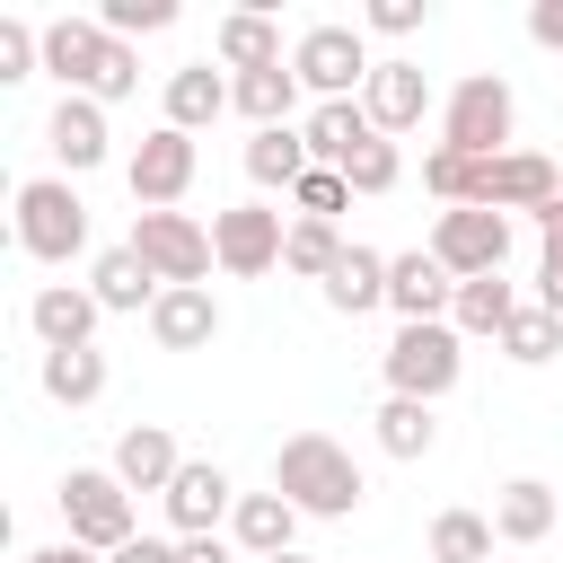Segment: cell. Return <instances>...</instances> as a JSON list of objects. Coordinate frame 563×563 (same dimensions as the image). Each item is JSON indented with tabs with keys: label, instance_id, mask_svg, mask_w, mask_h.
I'll return each instance as SVG.
<instances>
[{
	"label": "cell",
	"instance_id": "cell-1",
	"mask_svg": "<svg viewBox=\"0 0 563 563\" xmlns=\"http://www.w3.org/2000/svg\"><path fill=\"white\" fill-rule=\"evenodd\" d=\"M273 493H282L299 519H352L369 484H361L352 449H334L325 431H290V440L273 449Z\"/></svg>",
	"mask_w": 563,
	"mask_h": 563
},
{
	"label": "cell",
	"instance_id": "cell-2",
	"mask_svg": "<svg viewBox=\"0 0 563 563\" xmlns=\"http://www.w3.org/2000/svg\"><path fill=\"white\" fill-rule=\"evenodd\" d=\"M44 70L62 79V97H97V106H114V97L141 88L132 44L106 35L97 18H53V26H44Z\"/></svg>",
	"mask_w": 563,
	"mask_h": 563
},
{
	"label": "cell",
	"instance_id": "cell-3",
	"mask_svg": "<svg viewBox=\"0 0 563 563\" xmlns=\"http://www.w3.org/2000/svg\"><path fill=\"white\" fill-rule=\"evenodd\" d=\"M510 123H519V97L501 70H466L440 106V150H466V158H501L510 150Z\"/></svg>",
	"mask_w": 563,
	"mask_h": 563
},
{
	"label": "cell",
	"instance_id": "cell-4",
	"mask_svg": "<svg viewBox=\"0 0 563 563\" xmlns=\"http://www.w3.org/2000/svg\"><path fill=\"white\" fill-rule=\"evenodd\" d=\"M62 519H70V545L88 554H123L132 545V493L114 466H70L62 475Z\"/></svg>",
	"mask_w": 563,
	"mask_h": 563
},
{
	"label": "cell",
	"instance_id": "cell-5",
	"mask_svg": "<svg viewBox=\"0 0 563 563\" xmlns=\"http://www.w3.org/2000/svg\"><path fill=\"white\" fill-rule=\"evenodd\" d=\"M18 246L35 264H70L88 246V202L70 194V176H35L18 185Z\"/></svg>",
	"mask_w": 563,
	"mask_h": 563
},
{
	"label": "cell",
	"instance_id": "cell-6",
	"mask_svg": "<svg viewBox=\"0 0 563 563\" xmlns=\"http://www.w3.org/2000/svg\"><path fill=\"white\" fill-rule=\"evenodd\" d=\"M457 343H466L457 325H396V343H387V396L440 405V396L457 387V369H466Z\"/></svg>",
	"mask_w": 563,
	"mask_h": 563
},
{
	"label": "cell",
	"instance_id": "cell-7",
	"mask_svg": "<svg viewBox=\"0 0 563 563\" xmlns=\"http://www.w3.org/2000/svg\"><path fill=\"white\" fill-rule=\"evenodd\" d=\"M290 70H299V88H308L317 106H343L352 88H369L378 62H369L361 26H334V18H325V26H308V35L290 44Z\"/></svg>",
	"mask_w": 563,
	"mask_h": 563
},
{
	"label": "cell",
	"instance_id": "cell-8",
	"mask_svg": "<svg viewBox=\"0 0 563 563\" xmlns=\"http://www.w3.org/2000/svg\"><path fill=\"white\" fill-rule=\"evenodd\" d=\"M132 255H141L167 290H202V273L220 264V255H211V229L185 220V211H141V220H132Z\"/></svg>",
	"mask_w": 563,
	"mask_h": 563
},
{
	"label": "cell",
	"instance_id": "cell-9",
	"mask_svg": "<svg viewBox=\"0 0 563 563\" xmlns=\"http://www.w3.org/2000/svg\"><path fill=\"white\" fill-rule=\"evenodd\" d=\"M431 255H440L457 282H484V273H501V255H510V211H484V202H457V211H440V220H431Z\"/></svg>",
	"mask_w": 563,
	"mask_h": 563
},
{
	"label": "cell",
	"instance_id": "cell-10",
	"mask_svg": "<svg viewBox=\"0 0 563 563\" xmlns=\"http://www.w3.org/2000/svg\"><path fill=\"white\" fill-rule=\"evenodd\" d=\"M554 185H563V167H554L545 150H501V158L475 167V202H484V211H528V220H537V211L554 202Z\"/></svg>",
	"mask_w": 563,
	"mask_h": 563
},
{
	"label": "cell",
	"instance_id": "cell-11",
	"mask_svg": "<svg viewBox=\"0 0 563 563\" xmlns=\"http://www.w3.org/2000/svg\"><path fill=\"white\" fill-rule=\"evenodd\" d=\"M282 238H290V220L264 211V202H238V211L211 220V255H220V273H238V282L273 273V264H282Z\"/></svg>",
	"mask_w": 563,
	"mask_h": 563
},
{
	"label": "cell",
	"instance_id": "cell-12",
	"mask_svg": "<svg viewBox=\"0 0 563 563\" xmlns=\"http://www.w3.org/2000/svg\"><path fill=\"white\" fill-rule=\"evenodd\" d=\"M132 202L141 211H176L185 202V185H194V132H176V123H158L141 150H132Z\"/></svg>",
	"mask_w": 563,
	"mask_h": 563
},
{
	"label": "cell",
	"instance_id": "cell-13",
	"mask_svg": "<svg viewBox=\"0 0 563 563\" xmlns=\"http://www.w3.org/2000/svg\"><path fill=\"white\" fill-rule=\"evenodd\" d=\"M387 308H396L405 325H449V308H457V273H449L431 246L387 255Z\"/></svg>",
	"mask_w": 563,
	"mask_h": 563
},
{
	"label": "cell",
	"instance_id": "cell-14",
	"mask_svg": "<svg viewBox=\"0 0 563 563\" xmlns=\"http://www.w3.org/2000/svg\"><path fill=\"white\" fill-rule=\"evenodd\" d=\"M97 290H79V282H44L35 299H26V325L44 334V352H88V334H97Z\"/></svg>",
	"mask_w": 563,
	"mask_h": 563
},
{
	"label": "cell",
	"instance_id": "cell-15",
	"mask_svg": "<svg viewBox=\"0 0 563 563\" xmlns=\"http://www.w3.org/2000/svg\"><path fill=\"white\" fill-rule=\"evenodd\" d=\"M229 510H238L229 475H220L211 457H185V475L167 484V519H176V537H211V528H220Z\"/></svg>",
	"mask_w": 563,
	"mask_h": 563
},
{
	"label": "cell",
	"instance_id": "cell-16",
	"mask_svg": "<svg viewBox=\"0 0 563 563\" xmlns=\"http://www.w3.org/2000/svg\"><path fill=\"white\" fill-rule=\"evenodd\" d=\"M554 528H563V493L537 484V475H510L501 501H493V537H501V545H537V537H554Z\"/></svg>",
	"mask_w": 563,
	"mask_h": 563
},
{
	"label": "cell",
	"instance_id": "cell-17",
	"mask_svg": "<svg viewBox=\"0 0 563 563\" xmlns=\"http://www.w3.org/2000/svg\"><path fill=\"white\" fill-rule=\"evenodd\" d=\"M361 106H369V123L396 141V132H413V123H422V106H431V79H422L413 62H378V70H369V88H361Z\"/></svg>",
	"mask_w": 563,
	"mask_h": 563
},
{
	"label": "cell",
	"instance_id": "cell-18",
	"mask_svg": "<svg viewBox=\"0 0 563 563\" xmlns=\"http://www.w3.org/2000/svg\"><path fill=\"white\" fill-rule=\"evenodd\" d=\"M114 475H123V493H167V484L185 475V457H176L167 422H132V431L114 440Z\"/></svg>",
	"mask_w": 563,
	"mask_h": 563
},
{
	"label": "cell",
	"instance_id": "cell-19",
	"mask_svg": "<svg viewBox=\"0 0 563 563\" xmlns=\"http://www.w3.org/2000/svg\"><path fill=\"white\" fill-rule=\"evenodd\" d=\"M220 334V299L211 290H158V308H150V343L158 352H202Z\"/></svg>",
	"mask_w": 563,
	"mask_h": 563
},
{
	"label": "cell",
	"instance_id": "cell-20",
	"mask_svg": "<svg viewBox=\"0 0 563 563\" xmlns=\"http://www.w3.org/2000/svg\"><path fill=\"white\" fill-rule=\"evenodd\" d=\"M229 106H238V88H229L211 62H185V70L167 79V123H176V132H202V123H220Z\"/></svg>",
	"mask_w": 563,
	"mask_h": 563
},
{
	"label": "cell",
	"instance_id": "cell-21",
	"mask_svg": "<svg viewBox=\"0 0 563 563\" xmlns=\"http://www.w3.org/2000/svg\"><path fill=\"white\" fill-rule=\"evenodd\" d=\"M299 132H308V158H317V167H343L361 141H378V123H369V106H361V97H343V106H308V123H299Z\"/></svg>",
	"mask_w": 563,
	"mask_h": 563
},
{
	"label": "cell",
	"instance_id": "cell-22",
	"mask_svg": "<svg viewBox=\"0 0 563 563\" xmlns=\"http://www.w3.org/2000/svg\"><path fill=\"white\" fill-rule=\"evenodd\" d=\"M88 290H97V308H114V317H132V308H158V273L132 255V246H106L97 255V273H88Z\"/></svg>",
	"mask_w": 563,
	"mask_h": 563
},
{
	"label": "cell",
	"instance_id": "cell-23",
	"mask_svg": "<svg viewBox=\"0 0 563 563\" xmlns=\"http://www.w3.org/2000/svg\"><path fill=\"white\" fill-rule=\"evenodd\" d=\"M229 528H238V545H246L255 563H273V554H290V537H299V510H290L282 493H238Z\"/></svg>",
	"mask_w": 563,
	"mask_h": 563
},
{
	"label": "cell",
	"instance_id": "cell-24",
	"mask_svg": "<svg viewBox=\"0 0 563 563\" xmlns=\"http://www.w3.org/2000/svg\"><path fill=\"white\" fill-rule=\"evenodd\" d=\"M211 53H220L238 79H246V70H273V62H282V26H273L264 9H229L220 35H211Z\"/></svg>",
	"mask_w": 563,
	"mask_h": 563
},
{
	"label": "cell",
	"instance_id": "cell-25",
	"mask_svg": "<svg viewBox=\"0 0 563 563\" xmlns=\"http://www.w3.org/2000/svg\"><path fill=\"white\" fill-rule=\"evenodd\" d=\"M44 141H53L62 167H97V158H106V106H97V97H62L53 123H44Z\"/></svg>",
	"mask_w": 563,
	"mask_h": 563
},
{
	"label": "cell",
	"instance_id": "cell-26",
	"mask_svg": "<svg viewBox=\"0 0 563 563\" xmlns=\"http://www.w3.org/2000/svg\"><path fill=\"white\" fill-rule=\"evenodd\" d=\"M325 308H334V317H369V308H387V255L343 246V264L325 273Z\"/></svg>",
	"mask_w": 563,
	"mask_h": 563
},
{
	"label": "cell",
	"instance_id": "cell-27",
	"mask_svg": "<svg viewBox=\"0 0 563 563\" xmlns=\"http://www.w3.org/2000/svg\"><path fill=\"white\" fill-rule=\"evenodd\" d=\"M229 88H238V114H246L255 132H273V123H290V114H299V70H290V62L246 70V79H229Z\"/></svg>",
	"mask_w": 563,
	"mask_h": 563
},
{
	"label": "cell",
	"instance_id": "cell-28",
	"mask_svg": "<svg viewBox=\"0 0 563 563\" xmlns=\"http://www.w3.org/2000/svg\"><path fill=\"white\" fill-rule=\"evenodd\" d=\"M308 167H317V158H308V132H299V123H273V132L246 141V176H255V185H290V194H299Z\"/></svg>",
	"mask_w": 563,
	"mask_h": 563
},
{
	"label": "cell",
	"instance_id": "cell-29",
	"mask_svg": "<svg viewBox=\"0 0 563 563\" xmlns=\"http://www.w3.org/2000/svg\"><path fill=\"white\" fill-rule=\"evenodd\" d=\"M519 317V290L501 282V273H484V282H457V308H449V325L457 334H493L501 343V325Z\"/></svg>",
	"mask_w": 563,
	"mask_h": 563
},
{
	"label": "cell",
	"instance_id": "cell-30",
	"mask_svg": "<svg viewBox=\"0 0 563 563\" xmlns=\"http://www.w3.org/2000/svg\"><path fill=\"white\" fill-rule=\"evenodd\" d=\"M44 396L53 405H97L106 396V352H44Z\"/></svg>",
	"mask_w": 563,
	"mask_h": 563
},
{
	"label": "cell",
	"instance_id": "cell-31",
	"mask_svg": "<svg viewBox=\"0 0 563 563\" xmlns=\"http://www.w3.org/2000/svg\"><path fill=\"white\" fill-rule=\"evenodd\" d=\"M343 264V238H334V220H290V238H282V273H299V282H325Z\"/></svg>",
	"mask_w": 563,
	"mask_h": 563
},
{
	"label": "cell",
	"instance_id": "cell-32",
	"mask_svg": "<svg viewBox=\"0 0 563 563\" xmlns=\"http://www.w3.org/2000/svg\"><path fill=\"white\" fill-rule=\"evenodd\" d=\"M431 440H440L431 405H413V396H387V405H378V449H387V457H431Z\"/></svg>",
	"mask_w": 563,
	"mask_h": 563
},
{
	"label": "cell",
	"instance_id": "cell-33",
	"mask_svg": "<svg viewBox=\"0 0 563 563\" xmlns=\"http://www.w3.org/2000/svg\"><path fill=\"white\" fill-rule=\"evenodd\" d=\"M431 563H493V519L440 510V519H431Z\"/></svg>",
	"mask_w": 563,
	"mask_h": 563
},
{
	"label": "cell",
	"instance_id": "cell-34",
	"mask_svg": "<svg viewBox=\"0 0 563 563\" xmlns=\"http://www.w3.org/2000/svg\"><path fill=\"white\" fill-rule=\"evenodd\" d=\"M554 343H563V317H554V308H519V317L501 325V352H510V361H528V369H537V361H554Z\"/></svg>",
	"mask_w": 563,
	"mask_h": 563
},
{
	"label": "cell",
	"instance_id": "cell-35",
	"mask_svg": "<svg viewBox=\"0 0 563 563\" xmlns=\"http://www.w3.org/2000/svg\"><path fill=\"white\" fill-rule=\"evenodd\" d=\"M396 176H405V158H396V141L378 132V141H361L352 158H343V185L352 194H396Z\"/></svg>",
	"mask_w": 563,
	"mask_h": 563
},
{
	"label": "cell",
	"instance_id": "cell-36",
	"mask_svg": "<svg viewBox=\"0 0 563 563\" xmlns=\"http://www.w3.org/2000/svg\"><path fill=\"white\" fill-rule=\"evenodd\" d=\"M537 229H545V264H537V308H554V317H563V185H554V202L537 211Z\"/></svg>",
	"mask_w": 563,
	"mask_h": 563
},
{
	"label": "cell",
	"instance_id": "cell-37",
	"mask_svg": "<svg viewBox=\"0 0 563 563\" xmlns=\"http://www.w3.org/2000/svg\"><path fill=\"white\" fill-rule=\"evenodd\" d=\"M475 167H484V158H466V150H431V158H422V185L457 211V202H475Z\"/></svg>",
	"mask_w": 563,
	"mask_h": 563
},
{
	"label": "cell",
	"instance_id": "cell-38",
	"mask_svg": "<svg viewBox=\"0 0 563 563\" xmlns=\"http://www.w3.org/2000/svg\"><path fill=\"white\" fill-rule=\"evenodd\" d=\"M97 26L106 35H158V26H176V0H106Z\"/></svg>",
	"mask_w": 563,
	"mask_h": 563
},
{
	"label": "cell",
	"instance_id": "cell-39",
	"mask_svg": "<svg viewBox=\"0 0 563 563\" xmlns=\"http://www.w3.org/2000/svg\"><path fill=\"white\" fill-rule=\"evenodd\" d=\"M35 62H44V35L26 18H0V79H35Z\"/></svg>",
	"mask_w": 563,
	"mask_h": 563
},
{
	"label": "cell",
	"instance_id": "cell-40",
	"mask_svg": "<svg viewBox=\"0 0 563 563\" xmlns=\"http://www.w3.org/2000/svg\"><path fill=\"white\" fill-rule=\"evenodd\" d=\"M343 202H352L343 167H308V176H299V220H334Z\"/></svg>",
	"mask_w": 563,
	"mask_h": 563
},
{
	"label": "cell",
	"instance_id": "cell-41",
	"mask_svg": "<svg viewBox=\"0 0 563 563\" xmlns=\"http://www.w3.org/2000/svg\"><path fill=\"white\" fill-rule=\"evenodd\" d=\"M422 9H431V0H369V18H361V26H378V35H413V26H422Z\"/></svg>",
	"mask_w": 563,
	"mask_h": 563
},
{
	"label": "cell",
	"instance_id": "cell-42",
	"mask_svg": "<svg viewBox=\"0 0 563 563\" xmlns=\"http://www.w3.org/2000/svg\"><path fill=\"white\" fill-rule=\"evenodd\" d=\"M528 35H537L545 53H563V0H537V9H528Z\"/></svg>",
	"mask_w": 563,
	"mask_h": 563
},
{
	"label": "cell",
	"instance_id": "cell-43",
	"mask_svg": "<svg viewBox=\"0 0 563 563\" xmlns=\"http://www.w3.org/2000/svg\"><path fill=\"white\" fill-rule=\"evenodd\" d=\"M176 563H229L220 537H176Z\"/></svg>",
	"mask_w": 563,
	"mask_h": 563
},
{
	"label": "cell",
	"instance_id": "cell-44",
	"mask_svg": "<svg viewBox=\"0 0 563 563\" xmlns=\"http://www.w3.org/2000/svg\"><path fill=\"white\" fill-rule=\"evenodd\" d=\"M106 563H176V545H158V537H132L123 554H106Z\"/></svg>",
	"mask_w": 563,
	"mask_h": 563
},
{
	"label": "cell",
	"instance_id": "cell-45",
	"mask_svg": "<svg viewBox=\"0 0 563 563\" xmlns=\"http://www.w3.org/2000/svg\"><path fill=\"white\" fill-rule=\"evenodd\" d=\"M26 563H97L88 545H44V554H26Z\"/></svg>",
	"mask_w": 563,
	"mask_h": 563
},
{
	"label": "cell",
	"instance_id": "cell-46",
	"mask_svg": "<svg viewBox=\"0 0 563 563\" xmlns=\"http://www.w3.org/2000/svg\"><path fill=\"white\" fill-rule=\"evenodd\" d=\"M273 563H308V554H273Z\"/></svg>",
	"mask_w": 563,
	"mask_h": 563
}]
</instances>
